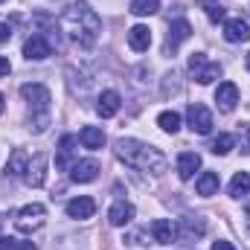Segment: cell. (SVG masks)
<instances>
[{
  "label": "cell",
  "instance_id": "6da1fadb",
  "mask_svg": "<svg viewBox=\"0 0 250 250\" xmlns=\"http://www.w3.org/2000/svg\"><path fill=\"white\" fill-rule=\"evenodd\" d=\"M59 23H62V29L67 32V38L73 44H79V47H93L99 41V32H102V21H99V15L87 3L67 6Z\"/></svg>",
  "mask_w": 250,
  "mask_h": 250
},
{
  "label": "cell",
  "instance_id": "7a4b0ae2",
  "mask_svg": "<svg viewBox=\"0 0 250 250\" xmlns=\"http://www.w3.org/2000/svg\"><path fill=\"white\" fill-rule=\"evenodd\" d=\"M117 157L123 160L125 166H134V169L148 172V175H163V172H166V157H163V151L154 148V146H148V143L131 140V137L117 140Z\"/></svg>",
  "mask_w": 250,
  "mask_h": 250
},
{
  "label": "cell",
  "instance_id": "3957f363",
  "mask_svg": "<svg viewBox=\"0 0 250 250\" xmlns=\"http://www.w3.org/2000/svg\"><path fill=\"white\" fill-rule=\"evenodd\" d=\"M189 76H192L198 84H209V82L221 79V64L209 62L204 53H192V56H189Z\"/></svg>",
  "mask_w": 250,
  "mask_h": 250
},
{
  "label": "cell",
  "instance_id": "277c9868",
  "mask_svg": "<svg viewBox=\"0 0 250 250\" xmlns=\"http://www.w3.org/2000/svg\"><path fill=\"white\" fill-rule=\"evenodd\" d=\"M44 218H47L44 204H26V207L18 209V215H15V227H18L21 233H32V230H38V227L44 224Z\"/></svg>",
  "mask_w": 250,
  "mask_h": 250
},
{
  "label": "cell",
  "instance_id": "5b68a950",
  "mask_svg": "<svg viewBox=\"0 0 250 250\" xmlns=\"http://www.w3.org/2000/svg\"><path fill=\"white\" fill-rule=\"evenodd\" d=\"M21 96L29 102V108L32 111H38L41 117H47L50 114V90L44 87V84H21Z\"/></svg>",
  "mask_w": 250,
  "mask_h": 250
},
{
  "label": "cell",
  "instance_id": "8992f818",
  "mask_svg": "<svg viewBox=\"0 0 250 250\" xmlns=\"http://www.w3.org/2000/svg\"><path fill=\"white\" fill-rule=\"evenodd\" d=\"M187 125L195 131V134H209L212 131V111L207 108V105H201V102H192L187 108Z\"/></svg>",
  "mask_w": 250,
  "mask_h": 250
},
{
  "label": "cell",
  "instance_id": "52a82bcc",
  "mask_svg": "<svg viewBox=\"0 0 250 250\" xmlns=\"http://www.w3.org/2000/svg\"><path fill=\"white\" fill-rule=\"evenodd\" d=\"M96 178H99V163H96L93 157L76 160V163L70 166V181H73V184H90V181H96Z\"/></svg>",
  "mask_w": 250,
  "mask_h": 250
},
{
  "label": "cell",
  "instance_id": "ba28073f",
  "mask_svg": "<svg viewBox=\"0 0 250 250\" xmlns=\"http://www.w3.org/2000/svg\"><path fill=\"white\" fill-rule=\"evenodd\" d=\"M250 38V23L245 18H230L224 21V41L230 44H245Z\"/></svg>",
  "mask_w": 250,
  "mask_h": 250
},
{
  "label": "cell",
  "instance_id": "9c48e42d",
  "mask_svg": "<svg viewBox=\"0 0 250 250\" xmlns=\"http://www.w3.org/2000/svg\"><path fill=\"white\" fill-rule=\"evenodd\" d=\"M50 53H53V47H50V41L44 35H32L23 44V56L29 62H44V59H50Z\"/></svg>",
  "mask_w": 250,
  "mask_h": 250
},
{
  "label": "cell",
  "instance_id": "30bf717a",
  "mask_svg": "<svg viewBox=\"0 0 250 250\" xmlns=\"http://www.w3.org/2000/svg\"><path fill=\"white\" fill-rule=\"evenodd\" d=\"M215 102H218V108H221L224 114L236 111V105H239V87H236L233 82H221V84L215 87Z\"/></svg>",
  "mask_w": 250,
  "mask_h": 250
},
{
  "label": "cell",
  "instance_id": "8fae6325",
  "mask_svg": "<svg viewBox=\"0 0 250 250\" xmlns=\"http://www.w3.org/2000/svg\"><path fill=\"white\" fill-rule=\"evenodd\" d=\"M47 163H50V157H47V154H35V157L29 160L26 175H23L29 187H44V181H47Z\"/></svg>",
  "mask_w": 250,
  "mask_h": 250
},
{
  "label": "cell",
  "instance_id": "7c38bea8",
  "mask_svg": "<svg viewBox=\"0 0 250 250\" xmlns=\"http://www.w3.org/2000/svg\"><path fill=\"white\" fill-rule=\"evenodd\" d=\"M93 212H96V201H93V198H87V195H79V198L67 201V215H70V218H76V221L93 218Z\"/></svg>",
  "mask_w": 250,
  "mask_h": 250
},
{
  "label": "cell",
  "instance_id": "4fadbf2b",
  "mask_svg": "<svg viewBox=\"0 0 250 250\" xmlns=\"http://www.w3.org/2000/svg\"><path fill=\"white\" fill-rule=\"evenodd\" d=\"M76 146H79V137H73V134H64L62 143H59V154H56V166L59 169H70L76 160Z\"/></svg>",
  "mask_w": 250,
  "mask_h": 250
},
{
  "label": "cell",
  "instance_id": "5bb4252c",
  "mask_svg": "<svg viewBox=\"0 0 250 250\" xmlns=\"http://www.w3.org/2000/svg\"><path fill=\"white\" fill-rule=\"evenodd\" d=\"M123 108V96L117 90H102L99 93V102H96V114L99 117H117V111Z\"/></svg>",
  "mask_w": 250,
  "mask_h": 250
},
{
  "label": "cell",
  "instance_id": "9a60e30c",
  "mask_svg": "<svg viewBox=\"0 0 250 250\" xmlns=\"http://www.w3.org/2000/svg\"><path fill=\"white\" fill-rule=\"evenodd\" d=\"M151 239L157 242V245H172L175 239H178V227L169 221V218H157V221H151Z\"/></svg>",
  "mask_w": 250,
  "mask_h": 250
},
{
  "label": "cell",
  "instance_id": "2e32d148",
  "mask_svg": "<svg viewBox=\"0 0 250 250\" xmlns=\"http://www.w3.org/2000/svg\"><path fill=\"white\" fill-rule=\"evenodd\" d=\"M128 47H131L134 53H146V50L151 47V29L143 26V23L131 26V29H128Z\"/></svg>",
  "mask_w": 250,
  "mask_h": 250
},
{
  "label": "cell",
  "instance_id": "e0dca14e",
  "mask_svg": "<svg viewBox=\"0 0 250 250\" xmlns=\"http://www.w3.org/2000/svg\"><path fill=\"white\" fill-rule=\"evenodd\" d=\"M189 35H192V23H189V21H184V18H181V21H175V23L169 26V38H166V47L175 53V50H178V47L187 41Z\"/></svg>",
  "mask_w": 250,
  "mask_h": 250
},
{
  "label": "cell",
  "instance_id": "ac0fdd59",
  "mask_svg": "<svg viewBox=\"0 0 250 250\" xmlns=\"http://www.w3.org/2000/svg\"><path fill=\"white\" fill-rule=\"evenodd\" d=\"M201 169V154L198 151H184L178 157V178L181 181H192V175Z\"/></svg>",
  "mask_w": 250,
  "mask_h": 250
},
{
  "label": "cell",
  "instance_id": "d6986e66",
  "mask_svg": "<svg viewBox=\"0 0 250 250\" xmlns=\"http://www.w3.org/2000/svg\"><path fill=\"white\" fill-rule=\"evenodd\" d=\"M79 143H82L84 148H90V151H99V148L105 146V131L96 128V125H84V128L79 131Z\"/></svg>",
  "mask_w": 250,
  "mask_h": 250
},
{
  "label": "cell",
  "instance_id": "ffe728a7",
  "mask_svg": "<svg viewBox=\"0 0 250 250\" xmlns=\"http://www.w3.org/2000/svg\"><path fill=\"white\" fill-rule=\"evenodd\" d=\"M131 218H134V207H131L128 201H117V204L108 209V221H111L114 227H125V224H131Z\"/></svg>",
  "mask_w": 250,
  "mask_h": 250
},
{
  "label": "cell",
  "instance_id": "44dd1931",
  "mask_svg": "<svg viewBox=\"0 0 250 250\" xmlns=\"http://www.w3.org/2000/svg\"><path fill=\"white\" fill-rule=\"evenodd\" d=\"M218 187H221V181H218V172H204V175L195 181L198 195H204V198H209V195H218Z\"/></svg>",
  "mask_w": 250,
  "mask_h": 250
},
{
  "label": "cell",
  "instance_id": "7402d4cb",
  "mask_svg": "<svg viewBox=\"0 0 250 250\" xmlns=\"http://www.w3.org/2000/svg\"><path fill=\"white\" fill-rule=\"evenodd\" d=\"M26 166H29V154L23 148H15L12 157H9V163H6V172L9 175H26Z\"/></svg>",
  "mask_w": 250,
  "mask_h": 250
},
{
  "label": "cell",
  "instance_id": "603a6c76",
  "mask_svg": "<svg viewBox=\"0 0 250 250\" xmlns=\"http://www.w3.org/2000/svg\"><path fill=\"white\" fill-rule=\"evenodd\" d=\"M230 195H233V198L250 195V172H239V175L230 181Z\"/></svg>",
  "mask_w": 250,
  "mask_h": 250
},
{
  "label": "cell",
  "instance_id": "cb8c5ba5",
  "mask_svg": "<svg viewBox=\"0 0 250 250\" xmlns=\"http://www.w3.org/2000/svg\"><path fill=\"white\" fill-rule=\"evenodd\" d=\"M233 146H236V137H233V134H218V137L212 140L209 151H212V154H221V157H224V154H230V151H233Z\"/></svg>",
  "mask_w": 250,
  "mask_h": 250
},
{
  "label": "cell",
  "instance_id": "d4e9b609",
  "mask_svg": "<svg viewBox=\"0 0 250 250\" xmlns=\"http://www.w3.org/2000/svg\"><path fill=\"white\" fill-rule=\"evenodd\" d=\"M157 125H160L166 134H178V131H181V114H175V111H163V114L157 117Z\"/></svg>",
  "mask_w": 250,
  "mask_h": 250
},
{
  "label": "cell",
  "instance_id": "484cf974",
  "mask_svg": "<svg viewBox=\"0 0 250 250\" xmlns=\"http://www.w3.org/2000/svg\"><path fill=\"white\" fill-rule=\"evenodd\" d=\"M160 9V0H131V12L137 18H148Z\"/></svg>",
  "mask_w": 250,
  "mask_h": 250
},
{
  "label": "cell",
  "instance_id": "4316f807",
  "mask_svg": "<svg viewBox=\"0 0 250 250\" xmlns=\"http://www.w3.org/2000/svg\"><path fill=\"white\" fill-rule=\"evenodd\" d=\"M201 6L207 9V18H209L212 23L224 21V9H221V3H218V0H201Z\"/></svg>",
  "mask_w": 250,
  "mask_h": 250
},
{
  "label": "cell",
  "instance_id": "83f0119b",
  "mask_svg": "<svg viewBox=\"0 0 250 250\" xmlns=\"http://www.w3.org/2000/svg\"><path fill=\"white\" fill-rule=\"evenodd\" d=\"M204 221H192V218H184V239H192V236H204Z\"/></svg>",
  "mask_w": 250,
  "mask_h": 250
},
{
  "label": "cell",
  "instance_id": "f1b7e54d",
  "mask_svg": "<svg viewBox=\"0 0 250 250\" xmlns=\"http://www.w3.org/2000/svg\"><path fill=\"white\" fill-rule=\"evenodd\" d=\"M242 146H245L242 151H245V154H250V125H245V128H242Z\"/></svg>",
  "mask_w": 250,
  "mask_h": 250
},
{
  "label": "cell",
  "instance_id": "f546056e",
  "mask_svg": "<svg viewBox=\"0 0 250 250\" xmlns=\"http://www.w3.org/2000/svg\"><path fill=\"white\" fill-rule=\"evenodd\" d=\"M12 38V26L9 23H0V44H6Z\"/></svg>",
  "mask_w": 250,
  "mask_h": 250
},
{
  "label": "cell",
  "instance_id": "4dcf8cb0",
  "mask_svg": "<svg viewBox=\"0 0 250 250\" xmlns=\"http://www.w3.org/2000/svg\"><path fill=\"white\" fill-rule=\"evenodd\" d=\"M0 250H18V242H15V239H6V236H0Z\"/></svg>",
  "mask_w": 250,
  "mask_h": 250
},
{
  "label": "cell",
  "instance_id": "1f68e13d",
  "mask_svg": "<svg viewBox=\"0 0 250 250\" xmlns=\"http://www.w3.org/2000/svg\"><path fill=\"white\" fill-rule=\"evenodd\" d=\"M9 70H12L9 59H3V56H0V79H3V76H9Z\"/></svg>",
  "mask_w": 250,
  "mask_h": 250
},
{
  "label": "cell",
  "instance_id": "d6a6232c",
  "mask_svg": "<svg viewBox=\"0 0 250 250\" xmlns=\"http://www.w3.org/2000/svg\"><path fill=\"white\" fill-rule=\"evenodd\" d=\"M212 250H233V245H230V242H215Z\"/></svg>",
  "mask_w": 250,
  "mask_h": 250
},
{
  "label": "cell",
  "instance_id": "836d02e7",
  "mask_svg": "<svg viewBox=\"0 0 250 250\" xmlns=\"http://www.w3.org/2000/svg\"><path fill=\"white\" fill-rule=\"evenodd\" d=\"M18 250H38V248H35L32 242H21V245H18Z\"/></svg>",
  "mask_w": 250,
  "mask_h": 250
},
{
  "label": "cell",
  "instance_id": "e575fe53",
  "mask_svg": "<svg viewBox=\"0 0 250 250\" xmlns=\"http://www.w3.org/2000/svg\"><path fill=\"white\" fill-rule=\"evenodd\" d=\"M3 108H6V102H3V93H0V114H3Z\"/></svg>",
  "mask_w": 250,
  "mask_h": 250
},
{
  "label": "cell",
  "instance_id": "d590c367",
  "mask_svg": "<svg viewBox=\"0 0 250 250\" xmlns=\"http://www.w3.org/2000/svg\"><path fill=\"white\" fill-rule=\"evenodd\" d=\"M245 209H248V215H250V198H248V204H245Z\"/></svg>",
  "mask_w": 250,
  "mask_h": 250
},
{
  "label": "cell",
  "instance_id": "8d00e7d4",
  "mask_svg": "<svg viewBox=\"0 0 250 250\" xmlns=\"http://www.w3.org/2000/svg\"><path fill=\"white\" fill-rule=\"evenodd\" d=\"M248 70H250V53H248Z\"/></svg>",
  "mask_w": 250,
  "mask_h": 250
},
{
  "label": "cell",
  "instance_id": "74e56055",
  "mask_svg": "<svg viewBox=\"0 0 250 250\" xmlns=\"http://www.w3.org/2000/svg\"><path fill=\"white\" fill-rule=\"evenodd\" d=\"M0 227H3V215H0Z\"/></svg>",
  "mask_w": 250,
  "mask_h": 250
},
{
  "label": "cell",
  "instance_id": "f35d334b",
  "mask_svg": "<svg viewBox=\"0 0 250 250\" xmlns=\"http://www.w3.org/2000/svg\"><path fill=\"white\" fill-rule=\"evenodd\" d=\"M0 3H3V0H0Z\"/></svg>",
  "mask_w": 250,
  "mask_h": 250
}]
</instances>
